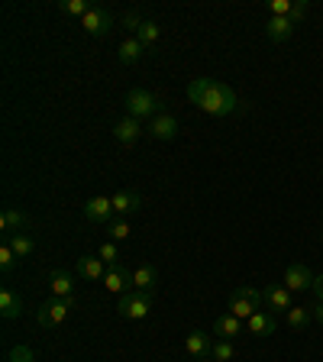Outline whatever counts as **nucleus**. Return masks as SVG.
Listing matches in <instances>:
<instances>
[{"label":"nucleus","mask_w":323,"mask_h":362,"mask_svg":"<svg viewBox=\"0 0 323 362\" xmlns=\"http://www.w3.org/2000/svg\"><path fill=\"white\" fill-rule=\"evenodd\" d=\"M194 362H213V359H211V356H204V359H194Z\"/></svg>","instance_id":"38"},{"label":"nucleus","mask_w":323,"mask_h":362,"mask_svg":"<svg viewBox=\"0 0 323 362\" xmlns=\"http://www.w3.org/2000/svg\"><path fill=\"white\" fill-rule=\"evenodd\" d=\"M310 314H314V320H317V324L323 327V301H317L314 308H310Z\"/></svg>","instance_id":"37"},{"label":"nucleus","mask_w":323,"mask_h":362,"mask_svg":"<svg viewBox=\"0 0 323 362\" xmlns=\"http://www.w3.org/2000/svg\"><path fill=\"white\" fill-rule=\"evenodd\" d=\"M110 26H113V13H110V10H104V7H94L81 20V30L88 33V36H107V33H110Z\"/></svg>","instance_id":"8"},{"label":"nucleus","mask_w":323,"mask_h":362,"mask_svg":"<svg viewBox=\"0 0 323 362\" xmlns=\"http://www.w3.org/2000/svg\"><path fill=\"white\" fill-rule=\"evenodd\" d=\"M136 39L146 45V52H152V49H155V42L162 39V26H158L155 20H146L143 26H139V33H136Z\"/></svg>","instance_id":"24"},{"label":"nucleus","mask_w":323,"mask_h":362,"mask_svg":"<svg viewBox=\"0 0 323 362\" xmlns=\"http://www.w3.org/2000/svg\"><path fill=\"white\" fill-rule=\"evenodd\" d=\"M110 201H113V214L117 217H129V214H136L143 207V197L136 194V191H117V194H110Z\"/></svg>","instance_id":"14"},{"label":"nucleus","mask_w":323,"mask_h":362,"mask_svg":"<svg viewBox=\"0 0 323 362\" xmlns=\"http://www.w3.org/2000/svg\"><path fill=\"white\" fill-rule=\"evenodd\" d=\"M10 249L16 252V259H30L33 252H36V240H33L30 233H16V236H10Z\"/></svg>","instance_id":"25"},{"label":"nucleus","mask_w":323,"mask_h":362,"mask_svg":"<svg viewBox=\"0 0 323 362\" xmlns=\"http://www.w3.org/2000/svg\"><path fill=\"white\" fill-rule=\"evenodd\" d=\"M107 233H110V243H123V240H129V223L127 220H113V223H107Z\"/></svg>","instance_id":"30"},{"label":"nucleus","mask_w":323,"mask_h":362,"mask_svg":"<svg viewBox=\"0 0 323 362\" xmlns=\"http://www.w3.org/2000/svg\"><path fill=\"white\" fill-rule=\"evenodd\" d=\"M20 314H23V298L13 288H4V291H0V317H4V320H16Z\"/></svg>","instance_id":"21"},{"label":"nucleus","mask_w":323,"mask_h":362,"mask_svg":"<svg viewBox=\"0 0 323 362\" xmlns=\"http://www.w3.org/2000/svg\"><path fill=\"white\" fill-rule=\"evenodd\" d=\"M98 256L104 259L107 269H117V265H120V246H117V243H104V246L98 249Z\"/></svg>","instance_id":"29"},{"label":"nucleus","mask_w":323,"mask_h":362,"mask_svg":"<svg viewBox=\"0 0 323 362\" xmlns=\"http://www.w3.org/2000/svg\"><path fill=\"white\" fill-rule=\"evenodd\" d=\"M143 120H136V117H120V120L113 123V139L123 146H133L139 143V136H143Z\"/></svg>","instance_id":"9"},{"label":"nucleus","mask_w":323,"mask_h":362,"mask_svg":"<svg viewBox=\"0 0 323 362\" xmlns=\"http://www.w3.org/2000/svg\"><path fill=\"white\" fill-rule=\"evenodd\" d=\"M236 356V346H233V339H217L211 349V359L213 362H233Z\"/></svg>","instance_id":"28"},{"label":"nucleus","mask_w":323,"mask_h":362,"mask_svg":"<svg viewBox=\"0 0 323 362\" xmlns=\"http://www.w3.org/2000/svg\"><path fill=\"white\" fill-rule=\"evenodd\" d=\"M26 226H30V217H26L23 211H16V207H7V211H4V217H0V230H4V233H10V236L23 233Z\"/></svg>","instance_id":"22"},{"label":"nucleus","mask_w":323,"mask_h":362,"mask_svg":"<svg viewBox=\"0 0 323 362\" xmlns=\"http://www.w3.org/2000/svg\"><path fill=\"white\" fill-rule=\"evenodd\" d=\"M143 23H146V16L139 13V10H127V13H123V30H127L129 36H136Z\"/></svg>","instance_id":"32"},{"label":"nucleus","mask_w":323,"mask_h":362,"mask_svg":"<svg viewBox=\"0 0 323 362\" xmlns=\"http://www.w3.org/2000/svg\"><path fill=\"white\" fill-rule=\"evenodd\" d=\"M310 291H314L317 301H323V275H317V279H314V288H310Z\"/></svg>","instance_id":"36"},{"label":"nucleus","mask_w":323,"mask_h":362,"mask_svg":"<svg viewBox=\"0 0 323 362\" xmlns=\"http://www.w3.org/2000/svg\"><path fill=\"white\" fill-rule=\"evenodd\" d=\"M262 291H256V288H249V285H240L230 291V301H226V314H233L240 317V320H249V317L259 310V304H262Z\"/></svg>","instance_id":"3"},{"label":"nucleus","mask_w":323,"mask_h":362,"mask_svg":"<svg viewBox=\"0 0 323 362\" xmlns=\"http://www.w3.org/2000/svg\"><path fill=\"white\" fill-rule=\"evenodd\" d=\"M265 36H269L271 42H288V39L294 36V23L288 20V16H269V20H265Z\"/></svg>","instance_id":"17"},{"label":"nucleus","mask_w":323,"mask_h":362,"mask_svg":"<svg viewBox=\"0 0 323 362\" xmlns=\"http://www.w3.org/2000/svg\"><path fill=\"white\" fill-rule=\"evenodd\" d=\"M129 279H133L136 291L152 294L155 291V285H158V272H155V265H136V269L129 272Z\"/></svg>","instance_id":"16"},{"label":"nucleus","mask_w":323,"mask_h":362,"mask_svg":"<svg viewBox=\"0 0 323 362\" xmlns=\"http://www.w3.org/2000/svg\"><path fill=\"white\" fill-rule=\"evenodd\" d=\"M143 55H146V45L139 42L136 36H127L120 42V62H123V65H136V62L143 59Z\"/></svg>","instance_id":"23"},{"label":"nucleus","mask_w":323,"mask_h":362,"mask_svg":"<svg viewBox=\"0 0 323 362\" xmlns=\"http://www.w3.org/2000/svg\"><path fill=\"white\" fill-rule=\"evenodd\" d=\"M246 330L252 333V337H271V333L278 330V320H275V314H269V310H256V314L246 320Z\"/></svg>","instance_id":"12"},{"label":"nucleus","mask_w":323,"mask_h":362,"mask_svg":"<svg viewBox=\"0 0 323 362\" xmlns=\"http://www.w3.org/2000/svg\"><path fill=\"white\" fill-rule=\"evenodd\" d=\"M242 330H246V320H240L233 314L217 317V324H213V337H220V339H236Z\"/></svg>","instance_id":"20"},{"label":"nucleus","mask_w":323,"mask_h":362,"mask_svg":"<svg viewBox=\"0 0 323 362\" xmlns=\"http://www.w3.org/2000/svg\"><path fill=\"white\" fill-rule=\"evenodd\" d=\"M90 10L94 7H90L88 0H59V13H65V16H78V20H84Z\"/></svg>","instance_id":"27"},{"label":"nucleus","mask_w":323,"mask_h":362,"mask_svg":"<svg viewBox=\"0 0 323 362\" xmlns=\"http://www.w3.org/2000/svg\"><path fill=\"white\" fill-rule=\"evenodd\" d=\"M146 133H149L152 139H162V143H168V139H175V136H178V120H175L172 113H158V117H152V120H149Z\"/></svg>","instance_id":"10"},{"label":"nucleus","mask_w":323,"mask_h":362,"mask_svg":"<svg viewBox=\"0 0 323 362\" xmlns=\"http://www.w3.org/2000/svg\"><path fill=\"white\" fill-rule=\"evenodd\" d=\"M75 269H78V275L88 281H104V275H107V265L100 256H81L75 262Z\"/></svg>","instance_id":"18"},{"label":"nucleus","mask_w":323,"mask_h":362,"mask_svg":"<svg viewBox=\"0 0 323 362\" xmlns=\"http://www.w3.org/2000/svg\"><path fill=\"white\" fill-rule=\"evenodd\" d=\"M10 362H33V349L30 346H13L10 349Z\"/></svg>","instance_id":"35"},{"label":"nucleus","mask_w":323,"mask_h":362,"mask_svg":"<svg viewBox=\"0 0 323 362\" xmlns=\"http://www.w3.org/2000/svg\"><path fill=\"white\" fill-rule=\"evenodd\" d=\"M84 217L90 220V223H113V201L107 194H98V197H90L88 204H84Z\"/></svg>","instance_id":"7"},{"label":"nucleus","mask_w":323,"mask_h":362,"mask_svg":"<svg viewBox=\"0 0 323 362\" xmlns=\"http://www.w3.org/2000/svg\"><path fill=\"white\" fill-rule=\"evenodd\" d=\"M117 310H120L123 320H146V317H149V310H152V294L136 291V288H133V291L120 294Z\"/></svg>","instance_id":"4"},{"label":"nucleus","mask_w":323,"mask_h":362,"mask_svg":"<svg viewBox=\"0 0 323 362\" xmlns=\"http://www.w3.org/2000/svg\"><path fill=\"white\" fill-rule=\"evenodd\" d=\"M310 320H314V314H310V308H291V310H288V314H285V324L291 327L294 333H301L304 327L310 324Z\"/></svg>","instance_id":"26"},{"label":"nucleus","mask_w":323,"mask_h":362,"mask_svg":"<svg viewBox=\"0 0 323 362\" xmlns=\"http://www.w3.org/2000/svg\"><path fill=\"white\" fill-rule=\"evenodd\" d=\"M314 279H317V275L307 269V265L291 262L285 269V279H281V285H285L291 294H301V291H310V288H314Z\"/></svg>","instance_id":"5"},{"label":"nucleus","mask_w":323,"mask_h":362,"mask_svg":"<svg viewBox=\"0 0 323 362\" xmlns=\"http://www.w3.org/2000/svg\"><path fill=\"white\" fill-rule=\"evenodd\" d=\"M188 98L194 107H201L207 117H230V113H240L242 104L236 98V90L230 84L217 81V78H194L188 84Z\"/></svg>","instance_id":"1"},{"label":"nucleus","mask_w":323,"mask_h":362,"mask_svg":"<svg viewBox=\"0 0 323 362\" xmlns=\"http://www.w3.org/2000/svg\"><path fill=\"white\" fill-rule=\"evenodd\" d=\"M16 262H20V259H16V252L10 249V243H4V246H0V272L10 275V272L16 269Z\"/></svg>","instance_id":"31"},{"label":"nucleus","mask_w":323,"mask_h":362,"mask_svg":"<svg viewBox=\"0 0 323 362\" xmlns=\"http://www.w3.org/2000/svg\"><path fill=\"white\" fill-rule=\"evenodd\" d=\"M294 0H271L269 4V16H291Z\"/></svg>","instance_id":"33"},{"label":"nucleus","mask_w":323,"mask_h":362,"mask_svg":"<svg viewBox=\"0 0 323 362\" xmlns=\"http://www.w3.org/2000/svg\"><path fill=\"white\" fill-rule=\"evenodd\" d=\"M211 349H213V339L204 330H191L188 337H184V353H188L191 359H204V356H211Z\"/></svg>","instance_id":"11"},{"label":"nucleus","mask_w":323,"mask_h":362,"mask_svg":"<svg viewBox=\"0 0 323 362\" xmlns=\"http://www.w3.org/2000/svg\"><path fill=\"white\" fill-rule=\"evenodd\" d=\"M49 291H52V298H59V301H75V285H71V275L68 272H52L49 275Z\"/></svg>","instance_id":"15"},{"label":"nucleus","mask_w":323,"mask_h":362,"mask_svg":"<svg viewBox=\"0 0 323 362\" xmlns=\"http://www.w3.org/2000/svg\"><path fill=\"white\" fill-rule=\"evenodd\" d=\"M320 240H323V236H320Z\"/></svg>","instance_id":"39"},{"label":"nucleus","mask_w":323,"mask_h":362,"mask_svg":"<svg viewBox=\"0 0 323 362\" xmlns=\"http://www.w3.org/2000/svg\"><path fill=\"white\" fill-rule=\"evenodd\" d=\"M123 107H127V117H136V120H152V117H158V113H165L162 98L152 94V90H146V88L129 90L127 100H123Z\"/></svg>","instance_id":"2"},{"label":"nucleus","mask_w":323,"mask_h":362,"mask_svg":"<svg viewBox=\"0 0 323 362\" xmlns=\"http://www.w3.org/2000/svg\"><path fill=\"white\" fill-rule=\"evenodd\" d=\"M307 10H310V4H307V0H294V7H291V16H288V20H291L294 26H298V23H301L304 16H307Z\"/></svg>","instance_id":"34"},{"label":"nucleus","mask_w":323,"mask_h":362,"mask_svg":"<svg viewBox=\"0 0 323 362\" xmlns=\"http://www.w3.org/2000/svg\"><path fill=\"white\" fill-rule=\"evenodd\" d=\"M262 298H265V304H269L271 310H285V314H288V310L294 308V294L288 291L285 285H269L262 291Z\"/></svg>","instance_id":"13"},{"label":"nucleus","mask_w":323,"mask_h":362,"mask_svg":"<svg viewBox=\"0 0 323 362\" xmlns=\"http://www.w3.org/2000/svg\"><path fill=\"white\" fill-rule=\"evenodd\" d=\"M104 288L113 294H127V291H133V279H129V272L123 265H117V269H107Z\"/></svg>","instance_id":"19"},{"label":"nucleus","mask_w":323,"mask_h":362,"mask_svg":"<svg viewBox=\"0 0 323 362\" xmlns=\"http://www.w3.org/2000/svg\"><path fill=\"white\" fill-rule=\"evenodd\" d=\"M68 314H71V301H59V298H52V301H45L42 308H39L36 320H39V327H59V324H65Z\"/></svg>","instance_id":"6"}]
</instances>
